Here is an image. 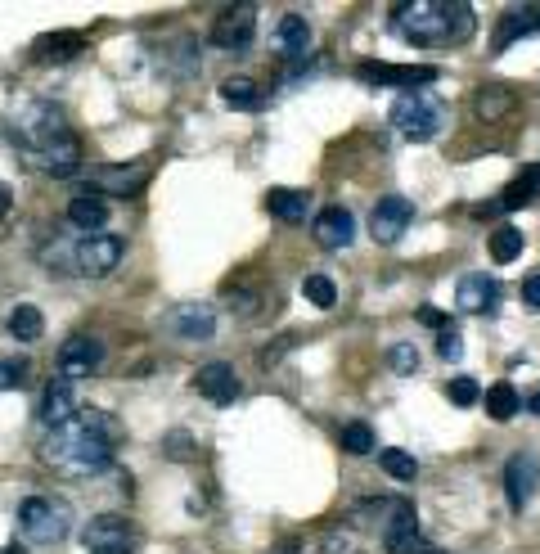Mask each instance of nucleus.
Listing matches in <instances>:
<instances>
[{"mask_svg":"<svg viewBox=\"0 0 540 554\" xmlns=\"http://www.w3.org/2000/svg\"><path fill=\"white\" fill-rule=\"evenodd\" d=\"M356 77L369 86H401L405 91H423V86L441 82V68L437 64H378V59H360Z\"/></svg>","mask_w":540,"mask_h":554,"instance_id":"7","label":"nucleus"},{"mask_svg":"<svg viewBox=\"0 0 540 554\" xmlns=\"http://www.w3.org/2000/svg\"><path fill=\"white\" fill-rule=\"evenodd\" d=\"M455 307L464 311V316H491V311L500 307V280L486 271L464 275L455 289Z\"/></svg>","mask_w":540,"mask_h":554,"instance_id":"15","label":"nucleus"},{"mask_svg":"<svg viewBox=\"0 0 540 554\" xmlns=\"http://www.w3.org/2000/svg\"><path fill=\"white\" fill-rule=\"evenodd\" d=\"M392 127L401 131L405 140H414V145H423V140H437L441 136V127H446V118H450V109H446V100H441L432 86H423V91H405V95H396V104H392Z\"/></svg>","mask_w":540,"mask_h":554,"instance_id":"5","label":"nucleus"},{"mask_svg":"<svg viewBox=\"0 0 540 554\" xmlns=\"http://www.w3.org/2000/svg\"><path fill=\"white\" fill-rule=\"evenodd\" d=\"M162 329L180 343H207L216 334V307L212 302H176V307L162 316Z\"/></svg>","mask_w":540,"mask_h":554,"instance_id":"10","label":"nucleus"},{"mask_svg":"<svg viewBox=\"0 0 540 554\" xmlns=\"http://www.w3.org/2000/svg\"><path fill=\"white\" fill-rule=\"evenodd\" d=\"M54 361H59V374H68V379L77 383L104 365V343H99L95 334H72L59 343V356H54Z\"/></svg>","mask_w":540,"mask_h":554,"instance_id":"13","label":"nucleus"},{"mask_svg":"<svg viewBox=\"0 0 540 554\" xmlns=\"http://www.w3.org/2000/svg\"><path fill=\"white\" fill-rule=\"evenodd\" d=\"M117 442H122V424L99 406H81L77 419L45 433L41 460L63 478H95L113 464Z\"/></svg>","mask_w":540,"mask_h":554,"instance_id":"2","label":"nucleus"},{"mask_svg":"<svg viewBox=\"0 0 540 554\" xmlns=\"http://www.w3.org/2000/svg\"><path fill=\"white\" fill-rule=\"evenodd\" d=\"M482 406H486V415H491L495 424H509V419L522 410V397H518V388H513L509 379H500L495 388L482 392Z\"/></svg>","mask_w":540,"mask_h":554,"instance_id":"26","label":"nucleus"},{"mask_svg":"<svg viewBox=\"0 0 540 554\" xmlns=\"http://www.w3.org/2000/svg\"><path fill=\"white\" fill-rule=\"evenodd\" d=\"M509 104H513V95L495 91V86H486V91H482V95H477V113H482V118H486V122H491V118H500V113H504V109H509Z\"/></svg>","mask_w":540,"mask_h":554,"instance_id":"34","label":"nucleus"},{"mask_svg":"<svg viewBox=\"0 0 540 554\" xmlns=\"http://www.w3.org/2000/svg\"><path fill=\"white\" fill-rule=\"evenodd\" d=\"M14 518H18V532L32 545H59L72 532V505L63 496H50V491L27 496Z\"/></svg>","mask_w":540,"mask_h":554,"instance_id":"6","label":"nucleus"},{"mask_svg":"<svg viewBox=\"0 0 540 554\" xmlns=\"http://www.w3.org/2000/svg\"><path fill=\"white\" fill-rule=\"evenodd\" d=\"M9 338H18V343H41L45 338V316L32 307V302H18L14 311H9Z\"/></svg>","mask_w":540,"mask_h":554,"instance_id":"27","label":"nucleus"},{"mask_svg":"<svg viewBox=\"0 0 540 554\" xmlns=\"http://www.w3.org/2000/svg\"><path fill=\"white\" fill-rule=\"evenodd\" d=\"M9 208H14V194H9V185L5 181H0V217H5V212Z\"/></svg>","mask_w":540,"mask_h":554,"instance_id":"42","label":"nucleus"},{"mask_svg":"<svg viewBox=\"0 0 540 554\" xmlns=\"http://www.w3.org/2000/svg\"><path fill=\"white\" fill-rule=\"evenodd\" d=\"M536 482H540V455L536 451H513L509 464H504V500H509L513 514H522V509L531 505Z\"/></svg>","mask_w":540,"mask_h":554,"instance_id":"11","label":"nucleus"},{"mask_svg":"<svg viewBox=\"0 0 540 554\" xmlns=\"http://www.w3.org/2000/svg\"><path fill=\"white\" fill-rule=\"evenodd\" d=\"M311 235L320 248H351V239H356V217H351L342 203H333V208H320L311 221Z\"/></svg>","mask_w":540,"mask_h":554,"instance_id":"18","label":"nucleus"},{"mask_svg":"<svg viewBox=\"0 0 540 554\" xmlns=\"http://www.w3.org/2000/svg\"><path fill=\"white\" fill-rule=\"evenodd\" d=\"M522 410H531V415H540V388H536V392H531V397H527V401H522Z\"/></svg>","mask_w":540,"mask_h":554,"instance_id":"43","label":"nucleus"},{"mask_svg":"<svg viewBox=\"0 0 540 554\" xmlns=\"http://www.w3.org/2000/svg\"><path fill=\"white\" fill-rule=\"evenodd\" d=\"M270 50H275L284 64L306 59L311 55V23H306L302 14H284V19L275 23V32H270Z\"/></svg>","mask_w":540,"mask_h":554,"instance_id":"19","label":"nucleus"},{"mask_svg":"<svg viewBox=\"0 0 540 554\" xmlns=\"http://www.w3.org/2000/svg\"><path fill=\"white\" fill-rule=\"evenodd\" d=\"M9 140L18 145V154L27 158V167L54 176V181H68L81 172V140L68 127V113L50 100H27L14 109V118L5 122Z\"/></svg>","mask_w":540,"mask_h":554,"instance_id":"1","label":"nucleus"},{"mask_svg":"<svg viewBox=\"0 0 540 554\" xmlns=\"http://www.w3.org/2000/svg\"><path fill=\"white\" fill-rule=\"evenodd\" d=\"M126 244L117 235H77V239H59L54 248H45L41 262L45 271H72L86 275V280H104L117 271Z\"/></svg>","mask_w":540,"mask_h":554,"instance_id":"4","label":"nucleus"},{"mask_svg":"<svg viewBox=\"0 0 540 554\" xmlns=\"http://www.w3.org/2000/svg\"><path fill=\"white\" fill-rule=\"evenodd\" d=\"M522 244H527V239H522V230H513V226H495L491 230V257L500 266H509L513 257H522Z\"/></svg>","mask_w":540,"mask_h":554,"instance_id":"29","label":"nucleus"},{"mask_svg":"<svg viewBox=\"0 0 540 554\" xmlns=\"http://www.w3.org/2000/svg\"><path fill=\"white\" fill-rule=\"evenodd\" d=\"M81 50H86V32H45V37H36L32 55L36 64H68Z\"/></svg>","mask_w":540,"mask_h":554,"instance_id":"22","label":"nucleus"},{"mask_svg":"<svg viewBox=\"0 0 540 554\" xmlns=\"http://www.w3.org/2000/svg\"><path fill=\"white\" fill-rule=\"evenodd\" d=\"M522 302H527L531 311H540V275H527V280H522Z\"/></svg>","mask_w":540,"mask_h":554,"instance_id":"40","label":"nucleus"},{"mask_svg":"<svg viewBox=\"0 0 540 554\" xmlns=\"http://www.w3.org/2000/svg\"><path fill=\"white\" fill-rule=\"evenodd\" d=\"M536 199H540V163H531L495 203H500V212H518V208H531Z\"/></svg>","mask_w":540,"mask_h":554,"instance_id":"24","label":"nucleus"},{"mask_svg":"<svg viewBox=\"0 0 540 554\" xmlns=\"http://www.w3.org/2000/svg\"><path fill=\"white\" fill-rule=\"evenodd\" d=\"M324 550L329 554H360V545L347 532H324Z\"/></svg>","mask_w":540,"mask_h":554,"instance_id":"37","label":"nucleus"},{"mask_svg":"<svg viewBox=\"0 0 540 554\" xmlns=\"http://www.w3.org/2000/svg\"><path fill=\"white\" fill-rule=\"evenodd\" d=\"M446 392L455 406H477V401H482V388H477V379H468V374H455Z\"/></svg>","mask_w":540,"mask_h":554,"instance_id":"33","label":"nucleus"},{"mask_svg":"<svg viewBox=\"0 0 540 554\" xmlns=\"http://www.w3.org/2000/svg\"><path fill=\"white\" fill-rule=\"evenodd\" d=\"M266 212L279 221H306L311 217V194L306 190H288V185H275L266 194Z\"/></svg>","mask_w":540,"mask_h":554,"instance_id":"23","label":"nucleus"},{"mask_svg":"<svg viewBox=\"0 0 540 554\" xmlns=\"http://www.w3.org/2000/svg\"><path fill=\"white\" fill-rule=\"evenodd\" d=\"M68 226L77 230V235H104V226H108V199L99 190L72 194V203H68Z\"/></svg>","mask_w":540,"mask_h":554,"instance_id":"20","label":"nucleus"},{"mask_svg":"<svg viewBox=\"0 0 540 554\" xmlns=\"http://www.w3.org/2000/svg\"><path fill=\"white\" fill-rule=\"evenodd\" d=\"M392 28L410 46H464L477 32V10L464 0H414L392 5Z\"/></svg>","mask_w":540,"mask_h":554,"instance_id":"3","label":"nucleus"},{"mask_svg":"<svg viewBox=\"0 0 540 554\" xmlns=\"http://www.w3.org/2000/svg\"><path fill=\"white\" fill-rule=\"evenodd\" d=\"M419 325H428V329H450V320H446V311H437V307H419Z\"/></svg>","mask_w":540,"mask_h":554,"instance_id":"41","label":"nucleus"},{"mask_svg":"<svg viewBox=\"0 0 540 554\" xmlns=\"http://www.w3.org/2000/svg\"><path fill=\"white\" fill-rule=\"evenodd\" d=\"M27 374H32V365H27L23 356H0V392L27 388Z\"/></svg>","mask_w":540,"mask_h":554,"instance_id":"31","label":"nucleus"},{"mask_svg":"<svg viewBox=\"0 0 540 554\" xmlns=\"http://www.w3.org/2000/svg\"><path fill=\"white\" fill-rule=\"evenodd\" d=\"M302 298L311 302V307L329 311L333 302H338V284H333L329 275H306V280H302Z\"/></svg>","mask_w":540,"mask_h":554,"instance_id":"30","label":"nucleus"},{"mask_svg":"<svg viewBox=\"0 0 540 554\" xmlns=\"http://www.w3.org/2000/svg\"><path fill=\"white\" fill-rule=\"evenodd\" d=\"M90 190L99 194H122V199H131L135 190H140L144 181H149V163H135V167H95L90 172Z\"/></svg>","mask_w":540,"mask_h":554,"instance_id":"21","label":"nucleus"},{"mask_svg":"<svg viewBox=\"0 0 540 554\" xmlns=\"http://www.w3.org/2000/svg\"><path fill=\"white\" fill-rule=\"evenodd\" d=\"M162 451H167L171 460H189V455H194V446H189V433H171L167 442H162Z\"/></svg>","mask_w":540,"mask_h":554,"instance_id":"38","label":"nucleus"},{"mask_svg":"<svg viewBox=\"0 0 540 554\" xmlns=\"http://www.w3.org/2000/svg\"><path fill=\"white\" fill-rule=\"evenodd\" d=\"M531 32H540V5H509L491 32V55H504L513 41L531 37Z\"/></svg>","mask_w":540,"mask_h":554,"instance_id":"17","label":"nucleus"},{"mask_svg":"<svg viewBox=\"0 0 540 554\" xmlns=\"http://www.w3.org/2000/svg\"><path fill=\"white\" fill-rule=\"evenodd\" d=\"M410 221H414V203L405 194H387L369 212V235H374V244H396L410 230Z\"/></svg>","mask_w":540,"mask_h":554,"instance_id":"12","label":"nucleus"},{"mask_svg":"<svg viewBox=\"0 0 540 554\" xmlns=\"http://www.w3.org/2000/svg\"><path fill=\"white\" fill-rule=\"evenodd\" d=\"M77 410L81 406H77V388H72V379L68 374H54L41 392V410H36L41 424H45V433H50V428H63L68 419H77Z\"/></svg>","mask_w":540,"mask_h":554,"instance_id":"14","label":"nucleus"},{"mask_svg":"<svg viewBox=\"0 0 540 554\" xmlns=\"http://www.w3.org/2000/svg\"><path fill=\"white\" fill-rule=\"evenodd\" d=\"M212 46L216 50H230V55H243L257 37V5H225L221 14L212 19Z\"/></svg>","mask_w":540,"mask_h":554,"instance_id":"9","label":"nucleus"},{"mask_svg":"<svg viewBox=\"0 0 540 554\" xmlns=\"http://www.w3.org/2000/svg\"><path fill=\"white\" fill-rule=\"evenodd\" d=\"M387 554H441L432 541H423V536H414V541H405V545H396V550H387Z\"/></svg>","mask_w":540,"mask_h":554,"instance_id":"39","label":"nucleus"},{"mask_svg":"<svg viewBox=\"0 0 540 554\" xmlns=\"http://www.w3.org/2000/svg\"><path fill=\"white\" fill-rule=\"evenodd\" d=\"M387 365H392L396 374H414V370H419V352H414V343H396L392 352H387Z\"/></svg>","mask_w":540,"mask_h":554,"instance_id":"35","label":"nucleus"},{"mask_svg":"<svg viewBox=\"0 0 540 554\" xmlns=\"http://www.w3.org/2000/svg\"><path fill=\"white\" fill-rule=\"evenodd\" d=\"M194 388H198V397H207L212 406H230V401L243 392V379L234 374V365H225V361H207V365H198Z\"/></svg>","mask_w":540,"mask_h":554,"instance_id":"16","label":"nucleus"},{"mask_svg":"<svg viewBox=\"0 0 540 554\" xmlns=\"http://www.w3.org/2000/svg\"><path fill=\"white\" fill-rule=\"evenodd\" d=\"M81 550L86 554H135V527L126 514H95L81 527Z\"/></svg>","mask_w":540,"mask_h":554,"instance_id":"8","label":"nucleus"},{"mask_svg":"<svg viewBox=\"0 0 540 554\" xmlns=\"http://www.w3.org/2000/svg\"><path fill=\"white\" fill-rule=\"evenodd\" d=\"M5 554H18V550H5Z\"/></svg>","mask_w":540,"mask_h":554,"instance_id":"44","label":"nucleus"},{"mask_svg":"<svg viewBox=\"0 0 540 554\" xmlns=\"http://www.w3.org/2000/svg\"><path fill=\"white\" fill-rule=\"evenodd\" d=\"M221 100L230 104V109H239V113H257L261 104H266V91H261L252 77H225V82H221Z\"/></svg>","mask_w":540,"mask_h":554,"instance_id":"25","label":"nucleus"},{"mask_svg":"<svg viewBox=\"0 0 540 554\" xmlns=\"http://www.w3.org/2000/svg\"><path fill=\"white\" fill-rule=\"evenodd\" d=\"M342 451H347V455H369V451H374V428L360 424V419H356V424H342Z\"/></svg>","mask_w":540,"mask_h":554,"instance_id":"32","label":"nucleus"},{"mask_svg":"<svg viewBox=\"0 0 540 554\" xmlns=\"http://www.w3.org/2000/svg\"><path fill=\"white\" fill-rule=\"evenodd\" d=\"M437 356H441V361H459V356H464V338H459L455 325L437 334Z\"/></svg>","mask_w":540,"mask_h":554,"instance_id":"36","label":"nucleus"},{"mask_svg":"<svg viewBox=\"0 0 540 554\" xmlns=\"http://www.w3.org/2000/svg\"><path fill=\"white\" fill-rule=\"evenodd\" d=\"M378 464H383V473H387V478H396V482L419 478V460H414L410 451H401V446H383V451H378Z\"/></svg>","mask_w":540,"mask_h":554,"instance_id":"28","label":"nucleus"}]
</instances>
